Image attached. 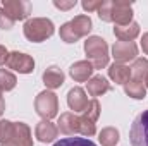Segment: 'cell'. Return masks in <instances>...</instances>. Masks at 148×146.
I'll return each instance as SVG.
<instances>
[{"label":"cell","mask_w":148,"mask_h":146,"mask_svg":"<svg viewBox=\"0 0 148 146\" xmlns=\"http://www.w3.org/2000/svg\"><path fill=\"white\" fill-rule=\"evenodd\" d=\"M84 52L93 69H103L109 65V46L103 38L90 36L84 41Z\"/></svg>","instance_id":"obj_1"},{"label":"cell","mask_w":148,"mask_h":146,"mask_svg":"<svg viewBox=\"0 0 148 146\" xmlns=\"http://www.w3.org/2000/svg\"><path fill=\"white\" fill-rule=\"evenodd\" d=\"M24 36L28 38L29 41L33 43H40V41H45L47 38H50L53 35L55 28H53V23L47 17H33V19H28L24 23Z\"/></svg>","instance_id":"obj_2"},{"label":"cell","mask_w":148,"mask_h":146,"mask_svg":"<svg viewBox=\"0 0 148 146\" xmlns=\"http://www.w3.org/2000/svg\"><path fill=\"white\" fill-rule=\"evenodd\" d=\"M35 108L40 117H43V120H50L59 113V100L57 95L52 91H41L35 100Z\"/></svg>","instance_id":"obj_3"},{"label":"cell","mask_w":148,"mask_h":146,"mask_svg":"<svg viewBox=\"0 0 148 146\" xmlns=\"http://www.w3.org/2000/svg\"><path fill=\"white\" fill-rule=\"evenodd\" d=\"M129 141L131 146H148V110L134 119L129 131Z\"/></svg>","instance_id":"obj_4"},{"label":"cell","mask_w":148,"mask_h":146,"mask_svg":"<svg viewBox=\"0 0 148 146\" xmlns=\"http://www.w3.org/2000/svg\"><path fill=\"white\" fill-rule=\"evenodd\" d=\"M112 23L115 26H126L133 23V5L126 0H112Z\"/></svg>","instance_id":"obj_5"},{"label":"cell","mask_w":148,"mask_h":146,"mask_svg":"<svg viewBox=\"0 0 148 146\" xmlns=\"http://www.w3.org/2000/svg\"><path fill=\"white\" fill-rule=\"evenodd\" d=\"M5 64H7L9 69H14V71H17L21 74H29L35 69V60L29 55L21 53V52H10Z\"/></svg>","instance_id":"obj_6"},{"label":"cell","mask_w":148,"mask_h":146,"mask_svg":"<svg viewBox=\"0 0 148 146\" xmlns=\"http://www.w3.org/2000/svg\"><path fill=\"white\" fill-rule=\"evenodd\" d=\"M138 55V46L134 41H115L112 46V57L117 64H126Z\"/></svg>","instance_id":"obj_7"},{"label":"cell","mask_w":148,"mask_h":146,"mask_svg":"<svg viewBox=\"0 0 148 146\" xmlns=\"http://www.w3.org/2000/svg\"><path fill=\"white\" fill-rule=\"evenodd\" d=\"M2 9L7 12V16L16 23V21H23L29 16L31 12V5L29 2L24 0H5L2 3Z\"/></svg>","instance_id":"obj_8"},{"label":"cell","mask_w":148,"mask_h":146,"mask_svg":"<svg viewBox=\"0 0 148 146\" xmlns=\"http://www.w3.org/2000/svg\"><path fill=\"white\" fill-rule=\"evenodd\" d=\"M88 103H90V100H88L83 88H73L67 93V105H69L71 110H74V113L76 112H84Z\"/></svg>","instance_id":"obj_9"},{"label":"cell","mask_w":148,"mask_h":146,"mask_svg":"<svg viewBox=\"0 0 148 146\" xmlns=\"http://www.w3.org/2000/svg\"><path fill=\"white\" fill-rule=\"evenodd\" d=\"M59 131L67 134V136H74L76 132H79V117H76L73 112H66L59 117Z\"/></svg>","instance_id":"obj_10"},{"label":"cell","mask_w":148,"mask_h":146,"mask_svg":"<svg viewBox=\"0 0 148 146\" xmlns=\"http://www.w3.org/2000/svg\"><path fill=\"white\" fill-rule=\"evenodd\" d=\"M93 71H95V69H93V65H91V62H90V60H79V62H76V64L71 65L69 74H71V77H73L74 81L83 83V81L91 79Z\"/></svg>","instance_id":"obj_11"},{"label":"cell","mask_w":148,"mask_h":146,"mask_svg":"<svg viewBox=\"0 0 148 146\" xmlns=\"http://www.w3.org/2000/svg\"><path fill=\"white\" fill-rule=\"evenodd\" d=\"M35 134H36L38 141H41V143H52L57 138L59 129L50 120H41V122H38L36 129H35Z\"/></svg>","instance_id":"obj_12"},{"label":"cell","mask_w":148,"mask_h":146,"mask_svg":"<svg viewBox=\"0 0 148 146\" xmlns=\"http://www.w3.org/2000/svg\"><path fill=\"white\" fill-rule=\"evenodd\" d=\"M86 89L91 96H102L103 93L110 91V83L103 76H93L86 83Z\"/></svg>","instance_id":"obj_13"},{"label":"cell","mask_w":148,"mask_h":146,"mask_svg":"<svg viewBox=\"0 0 148 146\" xmlns=\"http://www.w3.org/2000/svg\"><path fill=\"white\" fill-rule=\"evenodd\" d=\"M64 77L66 76H64V72L59 67L52 65V67H48L43 72V83H45V86L48 89H57V88H60L64 84Z\"/></svg>","instance_id":"obj_14"},{"label":"cell","mask_w":148,"mask_h":146,"mask_svg":"<svg viewBox=\"0 0 148 146\" xmlns=\"http://www.w3.org/2000/svg\"><path fill=\"white\" fill-rule=\"evenodd\" d=\"M12 141L17 146H33V138H31V131L24 122H17L16 124V131H14V138Z\"/></svg>","instance_id":"obj_15"},{"label":"cell","mask_w":148,"mask_h":146,"mask_svg":"<svg viewBox=\"0 0 148 146\" xmlns=\"http://www.w3.org/2000/svg\"><path fill=\"white\" fill-rule=\"evenodd\" d=\"M114 35L119 38V41H133L140 35V26L138 23H129L126 26H115Z\"/></svg>","instance_id":"obj_16"},{"label":"cell","mask_w":148,"mask_h":146,"mask_svg":"<svg viewBox=\"0 0 148 146\" xmlns=\"http://www.w3.org/2000/svg\"><path fill=\"white\" fill-rule=\"evenodd\" d=\"M109 76H110V79L114 83L126 84L129 81V77H131V69L127 65H124V64H117L115 62V64H112L109 67Z\"/></svg>","instance_id":"obj_17"},{"label":"cell","mask_w":148,"mask_h":146,"mask_svg":"<svg viewBox=\"0 0 148 146\" xmlns=\"http://www.w3.org/2000/svg\"><path fill=\"white\" fill-rule=\"evenodd\" d=\"M69 24H71L74 35L77 38L86 36L91 31V19L88 16H76L73 21H69Z\"/></svg>","instance_id":"obj_18"},{"label":"cell","mask_w":148,"mask_h":146,"mask_svg":"<svg viewBox=\"0 0 148 146\" xmlns=\"http://www.w3.org/2000/svg\"><path fill=\"white\" fill-rule=\"evenodd\" d=\"M124 91H126L127 96H131L134 100H143L147 96V86H145V83L134 81V79H129L124 84Z\"/></svg>","instance_id":"obj_19"},{"label":"cell","mask_w":148,"mask_h":146,"mask_svg":"<svg viewBox=\"0 0 148 146\" xmlns=\"http://www.w3.org/2000/svg\"><path fill=\"white\" fill-rule=\"evenodd\" d=\"M129 69L134 81H145L148 76V59H136Z\"/></svg>","instance_id":"obj_20"},{"label":"cell","mask_w":148,"mask_h":146,"mask_svg":"<svg viewBox=\"0 0 148 146\" xmlns=\"http://www.w3.org/2000/svg\"><path fill=\"white\" fill-rule=\"evenodd\" d=\"M98 141L102 146H115L119 143V131L115 127H105L98 134Z\"/></svg>","instance_id":"obj_21"},{"label":"cell","mask_w":148,"mask_h":146,"mask_svg":"<svg viewBox=\"0 0 148 146\" xmlns=\"http://www.w3.org/2000/svg\"><path fill=\"white\" fill-rule=\"evenodd\" d=\"M17 84V79L7 69H0V91H10Z\"/></svg>","instance_id":"obj_22"},{"label":"cell","mask_w":148,"mask_h":146,"mask_svg":"<svg viewBox=\"0 0 148 146\" xmlns=\"http://www.w3.org/2000/svg\"><path fill=\"white\" fill-rule=\"evenodd\" d=\"M16 131V124L10 120H0V143L12 141Z\"/></svg>","instance_id":"obj_23"},{"label":"cell","mask_w":148,"mask_h":146,"mask_svg":"<svg viewBox=\"0 0 148 146\" xmlns=\"http://www.w3.org/2000/svg\"><path fill=\"white\" fill-rule=\"evenodd\" d=\"M83 117L88 119V120H91V122L98 120V117H100V103H98V100H90L88 107L83 112Z\"/></svg>","instance_id":"obj_24"},{"label":"cell","mask_w":148,"mask_h":146,"mask_svg":"<svg viewBox=\"0 0 148 146\" xmlns=\"http://www.w3.org/2000/svg\"><path fill=\"white\" fill-rule=\"evenodd\" d=\"M53 146H97L93 141L86 139V138H66L57 141Z\"/></svg>","instance_id":"obj_25"},{"label":"cell","mask_w":148,"mask_h":146,"mask_svg":"<svg viewBox=\"0 0 148 146\" xmlns=\"http://www.w3.org/2000/svg\"><path fill=\"white\" fill-rule=\"evenodd\" d=\"M79 132L83 134V136H93L95 132H97V126H95V122H91V120H88V119H84L83 115L79 117Z\"/></svg>","instance_id":"obj_26"},{"label":"cell","mask_w":148,"mask_h":146,"mask_svg":"<svg viewBox=\"0 0 148 146\" xmlns=\"http://www.w3.org/2000/svg\"><path fill=\"white\" fill-rule=\"evenodd\" d=\"M98 12V17L105 23H112V0H103L100 9L97 10Z\"/></svg>","instance_id":"obj_27"},{"label":"cell","mask_w":148,"mask_h":146,"mask_svg":"<svg viewBox=\"0 0 148 146\" xmlns=\"http://www.w3.org/2000/svg\"><path fill=\"white\" fill-rule=\"evenodd\" d=\"M60 38H62V41H66V43H76L79 38L74 35V31H73V28H71V24L69 23H66V24H62L60 26Z\"/></svg>","instance_id":"obj_28"},{"label":"cell","mask_w":148,"mask_h":146,"mask_svg":"<svg viewBox=\"0 0 148 146\" xmlns=\"http://www.w3.org/2000/svg\"><path fill=\"white\" fill-rule=\"evenodd\" d=\"M12 26H14V21H12V19L7 16V12L0 7V28H2V29H10Z\"/></svg>","instance_id":"obj_29"},{"label":"cell","mask_w":148,"mask_h":146,"mask_svg":"<svg viewBox=\"0 0 148 146\" xmlns=\"http://www.w3.org/2000/svg\"><path fill=\"white\" fill-rule=\"evenodd\" d=\"M83 9L88 10V12H93V10H98L100 5H102V0H84L83 3Z\"/></svg>","instance_id":"obj_30"},{"label":"cell","mask_w":148,"mask_h":146,"mask_svg":"<svg viewBox=\"0 0 148 146\" xmlns=\"http://www.w3.org/2000/svg\"><path fill=\"white\" fill-rule=\"evenodd\" d=\"M53 5H55L57 9H60V10H69V9L76 7V0H69V2H64V0H53Z\"/></svg>","instance_id":"obj_31"},{"label":"cell","mask_w":148,"mask_h":146,"mask_svg":"<svg viewBox=\"0 0 148 146\" xmlns=\"http://www.w3.org/2000/svg\"><path fill=\"white\" fill-rule=\"evenodd\" d=\"M7 57H9V52L5 50V46H2V45H0V65L7 62Z\"/></svg>","instance_id":"obj_32"},{"label":"cell","mask_w":148,"mask_h":146,"mask_svg":"<svg viewBox=\"0 0 148 146\" xmlns=\"http://www.w3.org/2000/svg\"><path fill=\"white\" fill-rule=\"evenodd\" d=\"M141 46H143V52L148 55V33H145L141 38Z\"/></svg>","instance_id":"obj_33"},{"label":"cell","mask_w":148,"mask_h":146,"mask_svg":"<svg viewBox=\"0 0 148 146\" xmlns=\"http://www.w3.org/2000/svg\"><path fill=\"white\" fill-rule=\"evenodd\" d=\"M3 112H5V102H3V96H2V93H0V117H2Z\"/></svg>","instance_id":"obj_34"},{"label":"cell","mask_w":148,"mask_h":146,"mask_svg":"<svg viewBox=\"0 0 148 146\" xmlns=\"http://www.w3.org/2000/svg\"><path fill=\"white\" fill-rule=\"evenodd\" d=\"M0 146H17V145H16L14 141H7V143H2Z\"/></svg>","instance_id":"obj_35"},{"label":"cell","mask_w":148,"mask_h":146,"mask_svg":"<svg viewBox=\"0 0 148 146\" xmlns=\"http://www.w3.org/2000/svg\"><path fill=\"white\" fill-rule=\"evenodd\" d=\"M145 86L148 88V76H147V79H145Z\"/></svg>","instance_id":"obj_36"}]
</instances>
